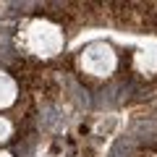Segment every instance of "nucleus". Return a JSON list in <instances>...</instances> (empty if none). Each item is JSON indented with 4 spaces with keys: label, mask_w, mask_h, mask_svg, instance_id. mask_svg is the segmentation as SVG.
<instances>
[{
    "label": "nucleus",
    "mask_w": 157,
    "mask_h": 157,
    "mask_svg": "<svg viewBox=\"0 0 157 157\" xmlns=\"http://www.w3.org/2000/svg\"><path fill=\"white\" fill-rule=\"evenodd\" d=\"M34 92L45 94L47 100H55V97L60 94V84L55 81V76H52L50 71H39V76H37V86H34Z\"/></svg>",
    "instance_id": "obj_1"
}]
</instances>
